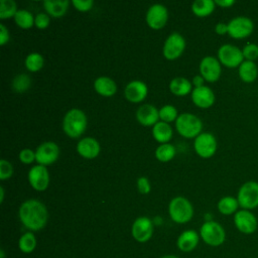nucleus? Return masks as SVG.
<instances>
[{
	"instance_id": "nucleus-1",
	"label": "nucleus",
	"mask_w": 258,
	"mask_h": 258,
	"mask_svg": "<svg viewBox=\"0 0 258 258\" xmlns=\"http://www.w3.org/2000/svg\"><path fill=\"white\" fill-rule=\"evenodd\" d=\"M19 219L22 225L28 230L39 231L47 223L48 212L40 201L30 199L21 204L19 208Z\"/></svg>"
},
{
	"instance_id": "nucleus-2",
	"label": "nucleus",
	"mask_w": 258,
	"mask_h": 258,
	"mask_svg": "<svg viewBox=\"0 0 258 258\" xmlns=\"http://www.w3.org/2000/svg\"><path fill=\"white\" fill-rule=\"evenodd\" d=\"M88 125L84 111L74 108L69 110L62 119V130L71 138H79L85 132Z\"/></svg>"
},
{
	"instance_id": "nucleus-3",
	"label": "nucleus",
	"mask_w": 258,
	"mask_h": 258,
	"mask_svg": "<svg viewBox=\"0 0 258 258\" xmlns=\"http://www.w3.org/2000/svg\"><path fill=\"white\" fill-rule=\"evenodd\" d=\"M175 128L179 135L191 139L202 133L203 122L198 116L191 113H181L175 120Z\"/></svg>"
},
{
	"instance_id": "nucleus-4",
	"label": "nucleus",
	"mask_w": 258,
	"mask_h": 258,
	"mask_svg": "<svg viewBox=\"0 0 258 258\" xmlns=\"http://www.w3.org/2000/svg\"><path fill=\"white\" fill-rule=\"evenodd\" d=\"M168 214L173 222L184 224L191 220L194 216V208L187 199L183 197H175L169 202Z\"/></svg>"
},
{
	"instance_id": "nucleus-5",
	"label": "nucleus",
	"mask_w": 258,
	"mask_h": 258,
	"mask_svg": "<svg viewBox=\"0 0 258 258\" xmlns=\"http://www.w3.org/2000/svg\"><path fill=\"white\" fill-rule=\"evenodd\" d=\"M200 235L206 244L213 247L222 245L226 239L224 228L215 221L205 222L200 229Z\"/></svg>"
},
{
	"instance_id": "nucleus-6",
	"label": "nucleus",
	"mask_w": 258,
	"mask_h": 258,
	"mask_svg": "<svg viewBox=\"0 0 258 258\" xmlns=\"http://www.w3.org/2000/svg\"><path fill=\"white\" fill-rule=\"evenodd\" d=\"M239 206L243 210H253L258 207V182L249 180L244 182L237 194Z\"/></svg>"
},
{
	"instance_id": "nucleus-7",
	"label": "nucleus",
	"mask_w": 258,
	"mask_h": 258,
	"mask_svg": "<svg viewBox=\"0 0 258 258\" xmlns=\"http://www.w3.org/2000/svg\"><path fill=\"white\" fill-rule=\"evenodd\" d=\"M218 59L221 64L230 69L239 68L240 64L245 60L242 49L230 43L220 46L218 49Z\"/></svg>"
},
{
	"instance_id": "nucleus-8",
	"label": "nucleus",
	"mask_w": 258,
	"mask_h": 258,
	"mask_svg": "<svg viewBox=\"0 0 258 258\" xmlns=\"http://www.w3.org/2000/svg\"><path fill=\"white\" fill-rule=\"evenodd\" d=\"M253 30L254 23L246 16H236L228 22V34L236 39L248 37Z\"/></svg>"
},
{
	"instance_id": "nucleus-9",
	"label": "nucleus",
	"mask_w": 258,
	"mask_h": 258,
	"mask_svg": "<svg viewBox=\"0 0 258 258\" xmlns=\"http://www.w3.org/2000/svg\"><path fill=\"white\" fill-rule=\"evenodd\" d=\"M194 148L196 153L202 158H210L216 153L218 142L212 133L202 132L195 138Z\"/></svg>"
},
{
	"instance_id": "nucleus-10",
	"label": "nucleus",
	"mask_w": 258,
	"mask_h": 258,
	"mask_svg": "<svg viewBox=\"0 0 258 258\" xmlns=\"http://www.w3.org/2000/svg\"><path fill=\"white\" fill-rule=\"evenodd\" d=\"M185 48V40L178 32H172L164 41L162 52L166 59L174 60L178 58Z\"/></svg>"
},
{
	"instance_id": "nucleus-11",
	"label": "nucleus",
	"mask_w": 258,
	"mask_h": 258,
	"mask_svg": "<svg viewBox=\"0 0 258 258\" xmlns=\"http://www.w3.org/2000/svg\"><path fill=\"white\" fill-rule=\"evenodd\" d=\"M59 155V148L55 142L45 141L41 143L35 150V161L43 166L50 165L55 162Z\"/></svg>"
},
{
	"instance_id": "nucleus-12",
	"label": "nucleus",
	"mask_w": 258,
	"mask_h": 258,
	"mask_svg": "<svg viewBox=\"0 0 258 258\" xmlns=\"http://www.w3.org/2000/svg\"><path fill=\"white\" fill-rule=\"evenodd\" d=\"M234 225L239 232L250 235L257 230L258 221L251 211L242 209L234 215Z\"/></svg>"
},
{
	"instance_id": "nucleus-13",
	"label": "nucleus",
	"mask_w": 258,
	"mask_h": 258,
	"mask_svg": "<svg viewBox=\"0 0 258 258\" xmlns=\"http://www.w3.org/2000/svg\"><path fill=\"white\" fill-rule=\"evenodd\" d=\"M200 74L209 83L217 82L222 74L221 62L215 56H205L200 62Z\"/></svg>"
},
{
	"instance_id": "nucleus-14",
	"label": "nucleus",
	"mask_w": 258,
	"mask_h": 258,
	"mask_svg": "<svg viewBox=\"0 0 258 258\" xmlns=\"http://www.w3.org/2000/svg\"><path fill=\"white\" fill-rule=\"evenodd\" d=\"M145 19L150 28L160 29L165 26L168 20L167 8L162 4H153L148 8Z\"/></svg>"
},
{
	"instance_id": "nucleus-15",
	"label": "nucleus",
	"mask_w": 258,
	"mask_h": 258,
	"mask_svg": "<svg viewBox=\"0 0 258 258\" xmlns=\"http://www.w3.org/2000/svg\"><path fill=\"white\" fill-rule=\"evenodd\" d=\"M28 181L35 190H45L49 184V173L46 166L40 164L32 166L28 171Z\"/></svg>"
},
{
	"instance_id": "nucleus-16",
	"label": "nucleus",
	"mask_w": 258,
	"mask_h": 258,
	"mask_svg": "<svg viewBox=\"0 0 258 258\" xmlns=\"http://www.w3.org/2000/svg\"><path fill=\"white\" fill-rule=\"evenodd\" d=\"M131 232L137 242H147L153 235V223L147 217H139L134 221Z\"/></svg>"
},
{
	"instance_id": "nucleus-17",
	"label": "nucleus",
	"mask_w": 258,
	"mask_h": 258,
	"mask_svg": "<svg viewBox=\"0 0 258 258\" xmlns=\"http://www.w3.org/2000/svg\"><path fill=\"white\" fill-rule=\"evenodd\" d=\"M148 93V88L147 85L138 80H134L129 82L124 90V95L125 98L131 102V103H139L142 102Z\"/></svg>"
},
{
	"instance_id": "nucleus-18",
	"label": "nucleus",
	"mask_w": 258,
	"mask_h": 258,
	"mask_svg": "<svg viewBox=\"0 0 258 258\" xmlns=\"http://www.w3.org/2000/svg\"><path fill=\"white\" fill-rule=\"evenodd\" d=\"M191 101L194 104L202 109L210 108L215 103V94L208 86L195 88L191 91Z\"/></svg>"
},
{
	"instance_id": "nucleus-19",
	"label": "nucleus",
	"mask_w": 258,
	"mask_h": 258,
	"mask_svg": "<svg viewBox=\"0 0 258 258\" xmlns=\"http://www.w3.org/2000/svg\"><path fill=\"white\" fill-rule=\"evenodd\" d=\"M100 143L94 137H84L77 144L78 153L87 159H93L100 153Z\"/></svg>"
},
{
	"instance_id": "nucleus-20",
	"label": "nucleus",
	"mask_w": 258,
	"mask_h": 258,
	"mask_svg": "<svg viewBox=\"0 0 258 258\" xmlns=\"http://www.w3.org/2000/svg\"><path fill=\"white\" fill-rule=\"evenodd\" d=\"M136 119L143 126H154L159 120V110L151 104L141 105L136 111Z\"/></svg>"
},
{
	"instance_id": "nucleus-21",
	"label": "nucleus",
	"mask_w": 258,
	"mask_h": 258,
	"mask_svg": "<svg viewBox=\"0 0 258 258\" xmlns=\"http://www.w3.org/2000/svg\"><path fill=\"white\" fill-rule=\"evenodd\" d=\"M199 240L200 237L196 231L186 230L178 236L176 245L179 250L183 252H190L198 246Z\"/></svg>"
},
{
	"instance_id": "nucleus-22",
	"label": "nucleus",
	"mask_w": 258,
	"mask_h": 258,
	"mask_svg": "<svg viewBox=\"0 0 258 258\" xmlns=\"http://www.w3.org/2000/svg\"><path fill=\"white\" fill-rule=\"evenodd\" d=\"M94 89L101 96L111 97L117 92V85L109 77H99L94 82Z\"/></svg>"
},
{
	"instance_id": "nucleus-23",
	"label": "nucleus",
	"mask_w": 258,
	"mask_h": 258,
	"mask_svg": "<svg viewBox=\"0 0 258 258\" xmlns=\"http://www.w3.org/2000/svg\"><path fill=\"white\" fill-rule=\"evenodd\" d=\"M70 1L68 0H45L43 7L46 13L54 18L62 17L69 9Z\"/></svg>"
},
{
	"instance_id": "nucleus-24",
	"label": "nucleus",
	"mask_w": 258,
	"mask_h": 258,
	"mask_svg": "<svg viewBox=\"0 0 258 258\" xmlns=\"http://www.w3.org/2000/svg\"><path fill=\"white\" fill-rule=\"evenodd\" d=\"M238 75L244 83H253L258 77V68L254 61L244 60L238 68Z\"/></svg>"
},
{
	"instance_id": "nucleus-25",
	"label": "nucleus",
	"mask_w": 258,
	"mask_h": 258,
	"mask_svg": "<svg viewBox=\"0 0 258 258\" xmlns=\"http://www.w3.org/2000/svg\"><path fill=\"white\" fill-rule=\"evenodd\" d=\"M172 134L173 132L170 125L163 121H158L152 127V136L160 144L168 143V141L172 138Z\"/></svg>"
},
{
	"instance_id": "nucleus-26",
	"label": "nucleus",
	"mask_w": 258,
	"mask_h": 258,
	"mask_svg": "<svg viewBox=\"0 0 258 258\" xmlns=\"http://www.w3.org/2000/svg\"><path fill=\"white\" fill-rule=\"evenodd\" d=\"M169 90L175 96H185L192 91V84L183 77H176L169 83Z\"/></svg>"
},
{
	"instance_id": "nucleus-27",
	"label": "nucleus",
	"mask_w": 258,
	"mask_h": 258,
	"mask_svg": "<svg viewBox=\"0 0 258 258\" xmlns=\"http://www.w3.org/2000/svg\"><path fill=\"white\" fill-rule=\"evenodd\" d=\"M216 3L213 0H196L191 4V11L198 17H207L215 10Z\"/></svg>"
},
{
	"instance_id": "nucleus-28",
	"label": "nucleus",
	"mask_w": 258,
	"mask_h": 258,
	"mask_svg": "<svg viewBox=\"0 0 258 258\" xmlns=\"http://www.w3.org/2000/svg\"><path fill=\"white\" fill-rule=\"evenodd\" d=\"M239 203L237 198L231 197V196H226L223 197L222 199H220V201L217 204V208L219 210V212L223 215L229 216L232 214H236L239 208Z\"/></svg>"
},
{
	"instance_id": "nucleus-29",
	"label": "nucleus",
	"mask_w": 258,
	"mask_h": 258,
	"mask_svg": "<svg viewBox=\"0 0 258 258\" xmlns=\"http://www.w3.org/2000/svg\"><path fill=\"white\" fill-rule=\"evenodd\" d=\"M175 147L170 143L160 144L155 150V157L160 162H168L175 155Z\"/></svg>"
},
{
	"instance_id": "nucleus-30",
	"label": "nucleus",
	"mask_w": 258,
	"mask_h": 258,
	"mask_svg": "<svg viewBox=\"0 0 258 258\" xmlns=\"http://www.w3.org/2000/svg\"><path fill=\"white\" fill-rule=\"evenodd\" d=\"M15 23L23 29L31 28L34 25V17L31 12L25 9H20L16 12L15 16L13 17Z\"/></svg>"
},
{
	"instance_id": "nucleus-31",
	"label": "nucleus",
	"mask_w": 258,
	"mask_h": 258,
	"mask_svg": "<svg viewBox=\"0 0 258 258\" xmlns=\"http://www.w3.org/2000/svg\"><path fill=\"white\" fill-rule=\"evenodd\" d=\"M43 63H44L43 56L38 52L29 53L25 57V60H24L25 68L31 73H35V72L40 71L43 67Z\"/></svg>"
},
{
	"instance_id": "nucleus-32",
	"label": "nucleus",
	"mask_w": 258,
	"mask_h": 258,
	"mask_svg": "<svg viewBox=\"0 0 258 258\" xmlns=\"http://www.w3.org/2000/svg\"><path fill=\"white\" fill-rule=\"evenodd\" d=\"M18 246L21 252L23 253H31L35 247H36V239L32 232H26L24 233L18 242Z\"/></svg>"
},
{
	"instance_id": "nucleus-33",
	"label": "nucleus",
	"mask_w": 258,
	"mask_h": 258,
	"mask_svg": "<svg viewBox=\"0 0 258 258\" xmlns=\"http://www.w3.org/2000/svg\"><path fill=\"white\" fill-rule=\"evenodd\" d=\"M17 9V4L13 0H0V19H8L14 17Z\"/></svg>"
},
{
	"instance_id": "nucleus-34",
	"label": "nucleus",
	"mask_w": 258,
	"mask_h": 258,
	"mask_svg": "<svg viewBox=\"0 0 258 258\" xmlns=\"http://www.w3.org/2000/svg\"><path fill=\"white\" fill-rule=\"evenodd\" d=\"M30 85H31V80H30L29 76L26 74H21V75L16 76L12 82L13 90L18 93L27 91L29 89Z\"/></svg>"
},
{
	"instance_id": "nucleus-35",
	"label": "nucleus",
	"mask_w": 258,
	"mask_h": 258,
	"mask_svg": "<svg viewBox=\"0 0 258 258\" xmlns=\"http://www.w3.org/2000/svg\"><path fill=\"white\" fill-rule=\"evenodd\" d=\"M177 109L172 105H164L159 109V119L165 123L175 121L178 117Z\"/></svg>"
},
{
	"instance_id": "nucleus-36",
	"label": "nucleus",
	"mask_w": 258,
	"mask_h": 258,
	"mask_svg": "<svg viewBox=\"0 0 258 258\" xmlns=\"http://www.w3.org/2000/svg\"><path fill=\"white\" fill-rule=\"evenodd\" d=\"M243 56L245 60L254 61L258 58V44L256 43H247L242 48Z\"/></svg>"
},
{
	"instance_id": "nucleus-37",
	"label": "nucleus",
	"mask_w": 258,
	"mask_h": 258,
	"mask_svg": "<svg viewBox=\"0 0 258 258\" xmlns=\"http://www.w3.org/2000/svg\"><path fill=\"white\" fill-rule=\"evenodd\" d=\"M12 174H13L12 164L6 159H1L0 160V179L1 180L8 179L12 176Z\"/></svg>"
},
{
	"instance_id": "nucleus-38",
	"label": "nucleus",
	"mask_w": 258,
	"mask_h": 258,
	"mask_svg": "<svg viewBox=\"0 0 258 258\" xmlns=\"http://www.w3.org/2000/svg\"><path fill=\"white\" fill-rule=\"evenodd\" d=\"M49 22H50V18L47 13L40 12L34 17V25L38 29H45L46 27H48Z\"/></svg>"
},
{
	"instance_id": "nucleus-39",
	"label": "nucleus",
	"mask_w": 258,
	"mask_h": 258,
	"mask_svg": "<svg viewBox=\"0 0 258 258\" xmlns=\"http://www.w3.org/2000/svg\"><path fill=\"white\" fill-rule=\"evenodd\" d=\"M19 160L24 164H30L35 160V151L29 148H24L19 152Z\"/></svg>"
},
{
	"instance_id": "nucleus-40",
	"label": "nucleus",
	"mask_w": 258,
	"mask_h": 258,
	"mask_svg": "<svg viewBox=\"0 0 258 258\" xmlns=\"http://www.w3.org/2000/svg\"><path fill=\"white\" fill-rule=\"evenodd\" d=\"M73 5L74 7L81 12H87L92 9L94 5L93 0H73Z\"/></svg>"
},
{
	"instance_id": "nucleus-41",
	"label": "nucleus",
	"mask_w": 258,
	"mask_h": 258,
	"mask_svg": "<svg viewBox=\"0 0 258 258\" xmlns=\"http://www.w3.org/2000/svg\"><path fill=\"white\" fill-rule=\"evenodd\" d=\"M137 188L140 194L142 195H147L151 190V185L146 176H140L137 179Z\"/></svg>"
},
{
	"instance_id": "nucleus-42",
	"label": "nucleus",
	"mask_w": 258,
	"mask_h": 258,
	"mask_svg": "<svg viewBox=\"0 0 258 258\" xmlns=\"http://www.w3.org/2000/svg\"><path fill=\"white\" fill-rule=\"evenodd\" d=\"M9 41V30L4 24H0V45H5Z\"/></svg>"
},
{
	"instance_id": "nucleus-43",
	"label": "nucleus",
	"mask_w": 258,
	"mask_h": 258,
	"mask_svg": "<svg viewBox=\"0 0 258 258\" xmlns=\"http://www.w3.org/2000/svg\"><path fill=\"white\" fill-rule=\"evenodd\" d=\"M215 31L219 35H224V34L228 33V23L218 22L215 26Z\"/></svg>"
},
{
	"instance_id": "nucleus-44",
	"label": "nucleus",
	"mask_w": 258,
	"mask_h": 258,
	"mask_svg": "<svg viewBox=\"0 0 258 258\" xmlns=\"http://www.w3.org/2000/svg\"><path fill=\"white\" fill-rule=\"evenodd\" d=\"M215 3L222 8H229L235 4V0H215Z\"/></svg>"
},
{
	"instance_id": "nucleus-45",
	"label": "nucleus",
	"mask_w": 258,
	"mask_h": 258,
	"mask_svg": "<svg viewBox=\"0 0 258 258\" xmlns=\"http://www.w3.org/2000/svg\"><path fill=\"white\" fill-rule=\"evenodd\" d=\"M204 82H205V80L201 75L195 76L191 80V84L195 86V88H199V87L204 86Z\"/></svg>"
},
{
	"instance_id": "nucleus-46",
	"label": "nucleus",
	"mask_w": 258,
	"mask_h": 258,
	"mask_svg": "<svg viewBox=\"0 0 258 258\" xmlns=\"http://www.w3.org/2000/svg\"><path fill=\"white\" fill-rule=\"evenodd\" d=\"M4 188L3 186H0V203H3L4 201Z\"/></svg>"
},
{
	"instance_id": "nucleus-47",
	"label": "nucleus",
	"mask_w": 258,
	"mask_h": 258,
	"mask_svg": "<svg viewBox=\"0 0 258 258\" xmlns=\"http://www.w3.org/2000/svg\"><path fill=\"white\" fill-rule=\"evenodd\" d=\"M161 258H178V257L174 256V255H165V256H163Z\"/></svg>"
},
{
	"instance_id": "nucleus-48",
	"label": "nucleus",
	"mask_w": 258,
	"mask_h": 258,
	"mask_svg": "<svg viewBox=\"0 0 258 258\" xmlns=\"http://www.w3.org/2000/svg\"><path fill=\"white\" fill-rule=\"evenodd\" d=\"M5 257V254H4V251L1 249L0 250V258H4Z\"/></svg>"
}]
</instances>
